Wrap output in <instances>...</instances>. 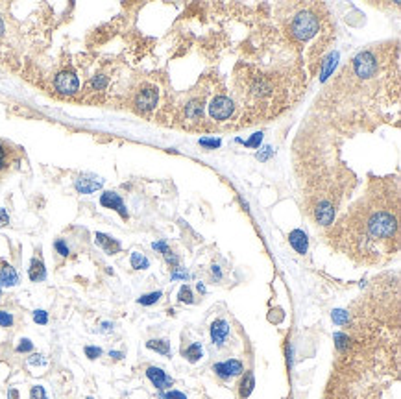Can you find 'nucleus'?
<instances>
[{
	"label": "nucleus",
	"mask_w": 401,
	"mask_h": 399,
	"mask_svg": "<svg viewBox=\"0 0 401 399\" xmlns=\"http://www.w3.org/2000/svg\"><path fill=\"white\" fill-rule=\"evenodd\" d=\"M386 179L342 216L335 233H327L331 246L357 262L379 264L400 248V196Z\"/></svg>",
	"instance_id": "1"
},
{
	"label": "nucleus",
	"mask_w": 401,
	"mask_h": 399,
	"mask_svg": "<svg viewBox=\"0 0 401 399\" xmlns=\"http://www.w3.org/2000/svg\"><path fill=\"white\" fill-rule=\"evenodd\" d=\"M320 30V21H318V15L312 11V9H302L294 15V19L290 21L288 24V31L290 35L300 41V43H305L309 41L310 37H314Z\"/></svg>",
	"instance_id": "2"
},
{
	"label": "nucleus",
	"mask_w": 401,
	"mask_h": 399,
	"mask_svg": "<svg viewBox=\"0 0 401 399\" xmlns=\"http://www.w3.org/2000/svg\"><path fill=\"white\" fill-rule=\"evenodd\" d=\"M379 69H381V61H379V56L375 54V50H364L351 59V65L348 67V70L355 78L363 80V82H370L377 76Z\"/></svg>",
	"instance_id": "3"
},
{
	"label": "nucleus",
	"mask_w": 401,
	"mask_h": 399,
	"mask_svg": "<svg viewBox=\"0 0 401 399\" xmlns=\"http://www.w3.org/2000/svg\"><path fill=\"white\" fill-rule=\"evenodd\" d=\"M209 113L215 120H227L229 116L235 113V104L233 100L226 96V94H216L209 104Z\"/></svg>",
	"instance_id": "4"
},
{
	"label": "nucleus",
	"mask_w": 401,
	"mask_h": 399,
	"mask_svg": "<svg viewBox=\"0 0 401 399\" xmlns=\"http://www.w3.org/2000/svg\"><path fill=\"white\" fill-rule=\"evenodd\" d=\"M54 87L61 94H74L80 89V80H78L74 72L65 70V72H60L58 76L54 78Z\"/></svg>",
	"instance_id": "5"
},
{
	"label": "nucleus",
	"mask_w": 401,
	"mask_h": 399,
	"mask_svg": "<svg viewBox=\"0 0 401 399\" xmlns=\"http://www.w3.org/2000/svg\"><path fill=\"white\" fill-rule=\"evenodd\" d=\"M213 371H215L222 381H229L231 377L241 375V373L244 371V366L241 361L229 359V361H226V362H216V364L213 366Z\"/></svg>",
	"instance_id": "6"
},
{
	"label": "nucleus",
	"mask_w": 401,
	"mask_h": 399,
	"mask_svg": "<svg viewBox=\"0 0 401 399\" xmlns=\"http://www.w3.org/2000/svg\"><path fill=\"white\" fill-rule=\"evenodd\" d=\"M157 89H154V87H144L143 91H139V94L135 96V108L137 111H141V113H148V111H152V109H155V106H157Z\"/></svg>",
	"instance_id": "7"
},
{
	"label": "nucleus",
	"mask_w": 401,
	"mask_h": 399,
	"mask_svg": "<svg viewBox=\"0 0 401 399\" xmlns=\"http://www.w3.org/2000/svg\"><path fill=\"white\" fill-rule=\"evenodd\" d=\"M102 185H104V179L94 174H82L74 179V189L80 194H93L94 191L102 189Z\"/></svg>",
	"instance_id": "8"
},
{
	"label": "nucleus",
	"mask_w": 401,
	"mask_h": 399,
	"mask_svg": "<svg viewBox=\"0 0 401 399\" xmlns=\"http://www.w3.org/2000/svg\"><path fill=\"white\" fill-rule=\"evenodd\" d=\"M100 203H102V207L117 211L124 220L129 218V213H128V209H126V205H124V200L121 198V194H117V192L113 191H106L100 196Z\"/></svg>",
	"instance_id": "9"
},
{
	"label": "nucleus",
	"mask_w": 401,
	"mask_h": 399,
	"mask_svg": "<svg viewBox=\"0 0 401 399\" xmlns=\"http://www.w3.org/2000/svg\"><path fill=\"white\" fill-rule=\"evenodd\" d=\"M146 377L150 379V383L157 388V390H170V386L174 384L172 377L167 375V371L157 366H148L146 368Z\"/></svg>",
	"instance_id": "10"
},
{
	"label": "nucleus",
	"mask_w": 401,
	"mask_h": 399,
	"mask_svg": "<svg viewBox=\"0 0 401 399\" xmlns=\"http://www.w3.org/2000/svg\"><path fill=\"white\" fill-rule=\"evenodd\" d=\"M211 340L213 344L216 347H224L227 340V335H229V323L224 320V318H216L215 322L211 323Z\"/></svg>",
	"instance_id": "11"
},
{
	"label": "nucleus",
	"mask_w": 401,
	"mask_h": 399,
	"mask_svg": "<svg viewBox=\"0 0 401 399\" xmlns=\"http://www.w3.org/2000/svg\"><path fill=\"white\" fill-rule=\"evenodd\" d=\"M19 285V274L9 262L2 261L0 264V288H9Z\"/></svg>",
	"instance_id": "12"
},
{
	"label": "nucleus",
	"mask_w": 401,
	"mask_h": 399,
	"mask_svg": "<svg viewBox=\"0 0 401 399\" xmlns=\"http://www.w3.org/2000/svg\"><path fill=\"white\" fill-rule=\"evenodd\" d=\"M288 242L290 246L296 250V254L305 255L307 250H309V238H307V233L303 229H292L288 233Z\"/></svg>",
	"instance_id": "13"
},
{
	"label": "nucleus",
	"mask_w": 401,
	"mask_h": 399,
	"mask_svg": "<svg viewBox=\"0 0 401 399\" xmlns=\"http://www.w3.org/2000/svg\"><path fill=\"white\" fill-rule=\"evenodd\" d=\"M94 240H96V244L106 252L107 255H115V254H119L122 250V244L117 240V238H113V237H109V235H106V233H94Z\"/></svg>",
	"instance_id": "14"
},
{
	"label": "nucleus",
	"mask_w": 401,
	"mask_h": 399,
	"mask_svg": "<svg viewBox=\"0 0 401 399\" xmlns=\"http://www.w3.org/2000/svg\"><path fill=\"white\" fill-rule=\"evenodd\" d=\"M183 113H185V118H187V120H190V122H196V120H200V118H202V115H204V98L200 96V98L189 100V102L185 104Z\"/></svg>",
	"instance_id": "15"
},
{
	"label": "nucleus",
	"mask_w": 401,
	"mask_h": 399,
	"mask_svg": "<svg viewBox=\"0 0 401 399\" xmlns=\"http://www.w3.org/2000/svg\"><path fill=\"white\" fill-rule=\"evenodd\" d=\"M28 277H30L33 283H41L46 279V268L45 262L41 261L39 257H33L30 261V268H28Z\"/></svg>",
	"instance_id": "16"
},
{
	"label": "nucleus",
	"mask_w": 401,
	"mask_h": 399,
	"mask_svg": "<svg viewBox=\"0 0 401 399\" xmlns=\"http://www.w3.org/2000/svg\"><path fill=\"white\" fill-rule=\"evenodd\" d=\"M255 388V377H253V371H246L243 377V381L239 384V396L241 399L250 398V394Z\"/></svg>",
	"instance_id": "17"
},
{
	"label": "nucleus",
	"mask_w": 401,
	"mask_h": 399,
	"mask_svg": "<svg viewBox=\"0 0 401 399\" xmlns=\"http://www.w3.org/2000/svg\"><path fill=\"white\" fill-rule=\"evenodd\" d=\"M146 347L152 349V351H155V353H159V355H165V357H168V355L172 353L170 342L165 340V338H152V340L146 342Z\"/></svg>",
	"instance_id": "18"
},
{
	"label": "nucleus",
	"mask_w": 401,
	"mask_h": 399,
	"mask_svg": "<svg viewBox=\"0 0 401 399\" xmlns=\"http://www.w3.org/2000/svg\"><path fill=\"white\" fill-rule=\"evenodd\" d=\"M183 357H185L190 364H196V362L204 357V347H202V344L194 342V344L187 345V347L183 349Z\"/></svg>",
	"instance_id": "19"
},
{
	"label": "nucleus",
	"mask_w": 401,
	"mask_h": 399,
	"mask_svg": "<svg viewBox=\"0 0 401 399\" xmlns=\"http://www.w3.org/2000/svg\"><path fill=\"white\" fill-rule=\"evenodd\" d=\"M129 262H131V268H133V270H146L148 266H150L148 257H144V255L139 254V252H133V254H131Z\"/></svg>",
	"instance_id": "20"
},
{
	"label": "nucleus",
	"mask_w": 401,
	"mask_h": 399,
	"mask_svg": "<svg viewBox=\"0 0 401 399\" xmlns=\"http://www.w3.org/2000/svg\"><path fill=\"white\" fill-rule=\"evenodd\" d=\"M161 296H163V292L161 290L148 292V294H143L141 298L137 299V303H139V305H144V307H150V305H154V303H157L159 299H161Z\"/></svg>",
	"instance_id": "21"
},
{
	"label": "nucleus",
	"mask_w": 401,
	"mask_h": 399,
	"mask_svg": "<svg viewBox=\"0 0 401 399\" xmlns=\"http://www.w3.org/2000/svg\"><path fill=\"white\" fill-rule=\"evenodd\" d=\"M337 59H339V54L335 52V54H331L329 57H327L326 61H324V69H322V82H326L327 78H329V74L333 72V69H335V65H337Z\"/></svg>",
	"instance_id": "22"
},
{
	"label": "nucleus",
	"mask_w": 401,
	"mask_h": 399,
	"mask_svg": "<svg viewBox=\"0 0 401 399\" xmlns=\"http://www.w3.org/2000/svg\"><path fill=\"white\" fill-rule=\"evenodd\" d=\"M178 301H180V303H187V305L194 303V296H192V290H190L189 285H183L182 288H180V292H178Z\"/></svg>",
	"instance_id": "23"
},
{
	"label": "nucleus",
	"mask_w": 401,
	"mask_h": 399,
	"mask_svg": "<svg viewBox=\"0 0 401 399\" xmlns=\"http://www.w3.org/2000/svg\"><path fill=\"white\" fill-rule=\"evenodd\" d=\"M331 318H333V322L337 325H346L349 322V313L344 311V309H335L333 313H331Z\"/></svg>",
	"instance_id": "24"
},
{
	"label": "nucleus",
	"mask_w": 401,
	"mask_h": 399,
	"mask_svg": "<svg viewBox=\"0 0 401 399\" xmlns=\"http://www.w3.org/2000/svg\"><path fill=\"white\" fill-rule=\"evenodd\" d=\"M261 141H263V133H253V135H251V139H248V141H243V139H237V142H239V144L250 146V148H259V144H261Z\"/></svg>",
	"instance_id": "25"
},
{
	"label": "nucleus",
	"mask_w": 401,
	"mask_h": 399,
	"mask_svg": "<svg viewBox=\"0 0 401 399\" xmlns=\"http://www.w3.org/2000/svg\"><path fill=\"white\" fill-rule=\"evenodd\" d=\"M31 351H33V342H31L30 338L19 340V344H17V353H31Z\"/></svg>",
	"instance_id": "26"
},
{
	"label": "nucleus",
	"mask_w": 401,
	"mask_h": 399,
	"mask_svg": "<svg viewBox=\"0 0 401 399\" xmlns=\"http://www.w3.org/2000/svg\"><path fill=\"white\" fill-rule=\"evenodd\" d=\"M30 399H48V396H46V390L41 384H35V386L30 388Z\"/></svg>",
	"instance_id": "27"
},
{
	"label": "nucleus",
	"mask_w": 401,
	"mask_h": 399,
	"mask_svg": "<svg viewBox=\"0 0 401 399\" xmlns=\"http://www.w3.org/2000/svg\"><path fill=\"white\" fill-rule=\"evenodd\" d=\"M159 399H189V398L180 390H168V392H161V394H159Z\"/></svg>",
	"instance_id": "28"
},
{
	"label": "nucleus",
	"mask_w": 401,
	"mask_h": 399,
	"mask_svg": "<svg viewBox=\"0 0 401 399\" xmlns=\"http://www.w3.org/2000/svg\"><path fill=\"white\" fill-rule=\"evenodd\" d=\"M54 248H56V252H58L61 257H67V255L70 254V250H68L67 242H65L63 238H58V240L54 242Z\"/></svg>",
	"instance_id": "29"
},
{
	"label": "nucleus",
	"mask_w": 401,
	"mask_h": 399,
	"mask_svg": "<svg viewBox=\"0 0 401 399\" xmlns=\"http://www.w3.org/2000/svg\"><path fill=\"white\" fill-rule=\"evenodd\" d=\"M33 322L39 323V325H46V323H48V313L43 311V309L33 311Z\"/></svg>",
	"instance_id": "30"
},
{
	"label": "nucleus",
	"mask_w": 401,
	"mask_h": 399,
	"mask_svg": "<svg viewBox=\"0 0 401 399\" xmlns=\"http://www.w3.org/2000/svg\"><path fill=\"white\" fill-rule=\"evenodd\" d=\"M85 357L87 359H91V361H94V359H98V357H102V349L100 347H96V345H85Z\"/></svg>",
	"instance_id": "31"
},
{
	"label": "nucleus",
	"mask_w": 401,
	"mask_h": 399,
	"mask_svg": "<svg viewBox=\"0 0 401 399\" xmlns=\"http://www.w3.org/2000/svg\"><path fill=\"white\" fill-rule=\"evenodd\" d=\"M28 364H30V366H46V364H48V361H46L45 355L33 353L30 359H28Z\"/></svg>",
	"instance_id": "32"
},
{
	"label": "nucleus",
	"mask_w": 401,
	"mask_h": 399,
	"mask_svg": "<svg viewBox=\"0 0 401 399\" xmlns=\"http://www.w3.org/2000/svg\"><path fill=\"white\" fill-rule=\"evenodd\" d=\"M91 85H93V89H96V91H104V89H106V85H107V78L102 76V74H98V76L93 78Z\"/></svg>",
	"instance_id": "33"
},
{
	"label": "nucleus",
	"mask_w": 401,
	"mask_h": 399,
	"mask_svg": "<svg viewBox=\"0 0 401 399\" xmlns=\"http://www.w3.org/2000/svg\"><path fill=\"white\" fill-rule=\"evenodd\" d=\"M11 325H13V316L6 311H0V327H11Z\"/></svg>",
	"instance_id": "34"
},
{
	"label": "nucleus",
	"mask_w": 401,
	"mask_h": 399,
	"mask_svg": "<svg viewBox=\"0 0 401 399\" xmlns=\"http://www.w3.org/2000/svg\"><path fill=\"white\" fill-rule=\"evenodd\" d=\"M163 255H165V261H167V264H170L172 268H176V266L180 264V257H178L174 252H170V250H168V252H165Z\"/></svg>",
	"instance_id": "35"
},
{
	"label": "nucleus",
	"mask_w": 401,
	"mask_h": 399,
	"mask_svg": "<svg viewBox=\"0 0 401 399\" xmlns=\"http://www.w3.org/2000/svg\"><path fill=\"white\" fill-rule=\"evenodd\" d=\"M220 144V139H200V146L204 148H218Z\"/></svg>",
	"instance_id": "36"
},
{
	"label": "nucleus",
	"mask_w": 401,
	"mask_h": 399,
	"mask_svg": "<svg viewBox=\"0 0 401 399\" xmlns=\"http://www.w3.org/2000/svg\"><path fill=\"white\" fill-rule=\"evenodd\" d=\"M170 277H172V279H183V281H185V279H189V274H187L185 270H182V268H178V266H176V268L172 270Z\"/></svg>",
	"instance_id": "37"
},
{
	"label": "nucleus",
	"mask_w": 401,
	"mask_h": 399,
	"mask_svg": "<svg viewBox=\"0 0 401 399\" xmlns=\"http://www.w3.org/2000/svg\"><path fill=\"white\" fill-rule=\"evenodd\" d=\"M272 154H274V150L270 148V146H266V148H263V152H259L257 154V159L259 161H266Z\"/></svg>",
	"instance_id": "38"
},
{
	"label": "nucleus",
	"mask_w": 401,
	"mask_h": 399,
	"mask_svg": "<svg viewBox=\"0 0 401 399\" xmlns=\"http://www.w3.org/2000/svg\"><path fill=\"white\" fill-rule=\"evenodd\" d=\"M6 226H9V215L6 209L0 207V228H6Z\"/></svg>",
	"instance_id": "39"
},
{
	"label": "nucleus",
	"mask_w": 401,
	"mask_h": 399,
	"mask_svg": "<svg viewBox=\"0 0 401 399\" xmlns=\"http://www.w3.org/2000/svg\"><path fill=\"white\" fill-rule=\"evenodd\" d=\"M152 248L155 250V252H161V254H165V252H168V246L165 240H159V242H154L152 244Z\"/></svg>",
	"instance_id": "40"
},
{
	"label": "nucleus",
	"mask_w": 401,
	"mask_h": 399,
	"mask_svg": "<svg viewBox=\"0 0 401 399\" xmlns=\"http://www.w3.org/2000/svg\"><path fill=\"white\" fill-rule=\"evenodd\" d=\"M211 276L215 281H220L222 279V272H220V266L218 264H213L211 266Z\"/></svg>",
	"instance_id": "41"
},
{
	"label": "nucleus",
	"mask_w": 401,
	"mask_h": 399,
	"mask_svg": "<svg viewBox=\"0 0 401 399\" xmlns=\"http://www.w3.org/2000/svg\"><path fill=\"white\" fill-rule=\"evenodd\" d=\"M102 333H111L113 331V323L111 322H102Z\"/></svg>",
	"instance_id": "42"
},
{
	"label": "nucleus",
	"mask_w": 401,
	"mask_h": 399,
	"mask_svg": "<svg viewBox=\"0 0 401 399\" xmlns=\"http://www.w3.org/2000/svg\"><path fill=\"white\" fill-rule=\"evenodd\" d=\"M109 357H113L115 361H121L122 357H124V353H122V351H109Z\"/></svg>",
	"instance_id": "43"
},
{
	"label": "nucleus",
	"mask_w": 401,
	"mask_h": 399,
	"mask_svg": "<svg viewBox=\"0 0 401 399\" xmlns=\"http://www.w3.org/2000/svg\"><path fill=\"white\" fill-rule=\"evenodd\" d=\"M8 399H19V392H17L15 388H11V390L8 392Z\"/></svg>",
	"instance_id": "44"
},
{
	"label": "nucleus",
	"mask_w": 401,
	"mask_h": 399,
	"mask_svg": "<svg viewBox=\"0 0 401 399\" xmlns=\"http://www.w3.org/2000/svg\"><path fill=\"white\" fill-rule=\"evenodd\" d=\"M196 288H198V292H200V294H205V292H207V288H205V285H204V283H198V285H196Z\"/></svg>",
	"instance_id": "45"
},
{
	"label": "nucleus",
	"mask_w": 401,
	"mask_h": 399,
	"mask_svg": "<svg viewBox=\"0 0 401 399\" xmlns=\"http://www.w3.org/2000/svg\"><path fill=\"white\" fill-rule=\"evenodd\" d=\"M4 155H6V148L0 144V157H4Z\"/></svg>",
	"instance_id": "46"
},
{
	"label": "nucleus",
	"mask_w": 401,
	"mask_h": 399,
	"mask_svg": "<svg viewBox=\"0 0 401 399\" xmlns=\"http://www.w3.org/2000/svg\"><path fill=\"white\" fill-rule=\"evenodd\" d=\"M6 167V161H4V157H0V170Z\"/></svg>",
	"instance_id": "47"
},
{
	"label": "nucleus",
	"mask_w": 401,
	"mask_h": 399,
	"mask_svg": "<svg viewBox=\"0 0 401 399\" xmlns=\"http://www.w3.org/2000/svg\"><path fill=\"white\" fill-rule=\"evenodd\" d=\"M4 33V23H2V19H0V35Z\"/></svg>",
	"instance_id": "48"
},
{
	"label": "nucleus",
	"mask_w": 401,
	"mask_h": 399,
	"mask_svg": "<svg viewBox=\"0 0 401 399\" xmlns=\"http://www.w3.org/2000/svg\"><path fill=\"white\" fill-rule=\"evenodd\" d=\"M87 399H93V398H87Z\"/></svg>",
	"instance_id": "49"
}]
</instances>
